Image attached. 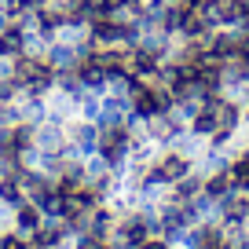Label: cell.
I'll list each match as a JSON object with an SVG mask.
<instances>
[{
    "mask_svg": "<svg viewBox=\"0 0 249 249\" xmlns=\"http://www.w3.org/2000/svg\"><path fill=\"white\" fill-rule=\"evenodd\" d=\"M191 169H195V161H191L187 154H179L176 147H161L147 176H150V179H158V183H169V187H172L179 176H187Z\"/></svg>",
    "mask_w": 249,
    "mask_h": 249,
    "instance_id": "1",
    "label": "cell"
},
{
    "mask_svg": "<svg viewBox=\"0 0 249 249\" xmlns=\"http://www.w3.org/2000/svg\"><path fill=\"white\" fill-rule=\"evenodd\" d=\"M66 124H59V121H37L33 124V147L37 150H62L66 147Z\"/></svg>",
    "mask_w": 249,
    "mask_h": 249,
    "instance_id": "2",
    "label": "cell"
},
{
    "mask_svg": "<svg viewBox=\"0 0 249 249\" xmlns=\"http://www.w3.org/2000/svg\"><path fill=\"white\" fill-rule=\"evenodd\" d=\"M40 220H44V209H40L37 202L22 198V202L15 205V231H22L26 238H30V234H33V231L40 227Z\"/></svg>",
    "mask_w": 249,
    "mask_h": 249,
    "instance_id": "3",
    "label": "cell"
},
{
    "mask_svg": "<svg viewBox=\"0 0 249 249\" xmlns=\"http://www.w3.org/2000/svg\"><path fill=\"white\" fill-rule=\"evenodd\" d=\"M202 191L213 198V202H220L224 195H231V191H234L231 169H224V172H213V176H205V187H202Z\"/></svg>",
    "mask_w": 249,
    "mask_h": 249,
    "instance_id": "4",
    "label": "cell"
},
{
    "mask_svg": "<svg viewBox=\"0 0 249 249\" xmlns=\"http://www.w3.org/2000/svg\"><path fill=\"white\" fill-rule=\"evenodd\" d=\"M191 132L205 136V140H213V136H216V117H213V110H209V107H202L195 117H191Z\"/></svg>",
    "mask_w": 249,
    "mask_h": 249,
    "instance_id": "5",
    "label": "cell"
},
{
    "mask_svg": "<svg viewBox=\"0 0 249 249\" xmlns=\"http://www.w3.org/2000/svg\"><path fill=\"white\" fill-rule=\"evenodd\" d=\"M231 179H234L238 191H246V195H249V154L231 158Z\"/></svg>",
    "mask_w": 249,
    "mask_h": 249,
    "instance_id": "6",
    "label": "cell"
},
{
    "mask_svg": "<svg viewBox=\"0 0 249 249\" xmlns=\"http://www.w3.org/2000/svg\"><path fill=\"white\" fill-rule=\"evenodd\" d=\"M0 249H30V238H26L22 231H15V227H11L8 234H0Z\"/></svg>",
    "mask_w": 249,
    "mask_h": 249,
    "instance_id": "7",
    "label": "cell"
},
{
    "mask_svg": "<svg viewBox=\"0 0 249 249\" xmlns=\"http://www.w3.org/2000/svg\"><path fill=\"white\" fill-rule=\"evenodd\" d=\"M11 227H15V205L0 202V234H8Z\"/></svg>",
    "mask_w": 249,
    "mask_h": 249,
    "instance_id": "8",
    "label": "cell"
},
{
    "mask_svg": "<svg viewBox=\"0 0 249 249\" xmlns=\"http://www.w3.org/2000/svg\"><path fill=\"white\" fill-rule=\"evenodd\" d=\"M0 81H15V55H0Z\"/></svg>",
    "mask_w": 249,
    "mask_h": 249,
    "instance_id": "9",
    "label": "cell"
},
{
    "mask_svg": "<svg viewBox=\"0 0 249 249\" xmlns=\"http://www.w3.org/2000/svg\"><path fill=\"white\" fill-rule=\"evenodd\" d=\"M140 249H172V246H169V238H161V234H150V238L140 242Z\"/></svg>",
    "mask_w": 249,
    "mask_h": 249,
    "instance_id": "10",
    "label": "cell"
}]
</instances>
